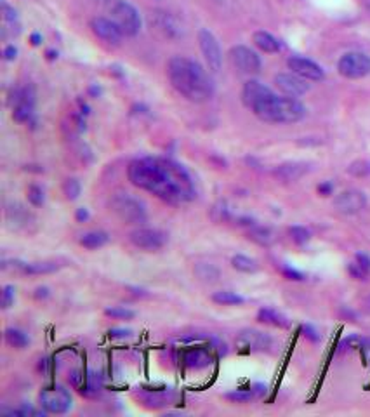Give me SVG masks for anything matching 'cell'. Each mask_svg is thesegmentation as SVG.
I'll return each mask as SVG.
<instances>
[{
    "mask_svg": "<svg viewBox=\"0 0 370 417\" xmlns=\"http://www.w3.org/2000/svg\"><path fill=\"white\" fill-rule=\"evenodd\" d=\"M12 118L19 124L30 122L34 117L35 106V90L31 86L19 87L12 92Z\"/></svg>",
    "mask_w": 370,
    "mask_h": 417,
    "instance_id": "cell-8",
    "label": "cell"
},
{
    "mask_svg": "<svg viewBox=\"0 0 370 417\" xmlns=\"http://www.w3.org/2000/svg\"><path fill=\"white\" fill-rule=\"evenodd\" d=\"M275 84L284 96H291V98H299L304 96L310 90V84L302 77L295 75V73H278L275 77Z\"/></svg>",
    "mask_w": 370,
    "mask_h": 417,
    "instance_id": "cell-16",
    "label": "cell"
},
{
    "mask_svg": "<svg viewBox=\"0 0 370 417\" xmlns=\"http://www.w3.org/2000/svg\"><path fill=\"white\" fill-rule=\"evenodd\" d=\"M82 192V186H80V181L75 177H68V179L63 183V193L66 195L68 200H77Z\"/></svg>",
    "mask_w": 370,
    "mask_h": 417,
    "instance_id": "cell-32",
    "label": "cell"
},
{
    "mask_svg": "<svg viewBox=\"0 0 370 417\" xmlns=\"http://www.w3.org/2000/svg\"><path fill=\"white\" fill-rule=\"evenodd\" d=\"M289 70H292V73L302 77L304 80H311V82H320L325 79V73L321 70L320 64H317L315 61L308 60V58L302 56H291L287 60Z\"/></svg>",
    "mask_w": 370,
    "mask_h": 417,
    "instance_id": "cell-15",
    "label": "cell"
},
{
    "mask_svg": "<svg viewBox=\"0 0 370 417\" xmlns=\"http://www.w3.org/2000/svg\"><path fill=\"white\" fill-rule=\"evenodd\" d=\"M211 299L214 301L215 305H223V306H237L246 303V299H243L240 294L230 292V290H220V292H214Z\"/></svg>",
    "mask_w": 370,
    "mask_h": 417,
    "instance_id": "cell-30",
    "label": "cell"
},
{
    "mask_svg": "<svg viewBox=\"0 0 370 417\" xmlns=\"http://www.w3.org/2000/svg\"><path fill=\"white\" fill-rule=\"evenodd\" d=\"M5 219H8L9 228L12 229H28L31 223H35L34 214L28 211L27 207L21 203H11L5 209Z\"/></svg>",
    "mask_w": 370,
    "mask_h": 417,
    "instance_id": "cell-18",
    "label": "cell"
},
{
    "mask_svg": "<svg viewBox=\"0 0 370 417\" xmlns=\"http://www.w3.org/2000/svg\"><path fill=\"white\" fill-rule=\"evenodd\" d=\"M198 45H200V51L204 54L209 70L220 72L221 66H223V51H221V45L215 35L207 28H202L198 31Z\"/></svg>",
    "mask_w": 370,
    "mask_h": 417,
    "instance_id": "cell-9",
    "label": "cell"
},
{
    "mask_svg": "<svg viewBox=\"0 0 370 417\" xmlns=\"http://www.w3.org/2000/svg\"><path fill=\"white\" fill-rule=\"evenodd\" d=\"M272 92L273 90L269 89L268 86H265V84L257 82V80H249V82H246V86H243L242 89V101L247 108L252 110L257 103L263 101V99L272 94Z\"/></svg>",
    "mask_w": 370,
    "mask_h": 417,
    "instance_id": "cell-19",
    "label": "cell"
},
{
    "mask_svg": "<svg viewBox=\"0 0 370 417\" xmlns=\"http://www.w3.org/2000/svg\"><path fill=\"white\" fill-rule=\"evenodd\" d=\"M5 342H8L11 348L16 350H25L30 344V338H28L27 332H23L21 329H5Z\"/></svg>",
    "mask_w": 370,
    "mask_h": 417,
    "instance_id": "cell-28",
    "label": "cell"
},
{
    "mask_svg": "<svg viewBox=\"0 0 370 417\" xmlns=\"http://www.w3.org/2000/svg\"><path fill=\"white\" fill-rule=\"evenodd\" d=\"M282 273H284L289 280H294V282H301V280H304V273H301V271L294 270V268L291 266L282 268Z\"/></svg>",
    "mask_w": 370,
    "mask_h": 417,
    "instance_id": "cell-41",
    "label": "cell"
},
{
    "mask_svg": "<svg viewBox=\"0 0 370 417\" xmlns=\"http://www.w3.org/2000/svg\"><path fill=\"white\" fill-rule=\"evenodd\" d=\"M231 63L242 73H257L261 70V58L247 45H235L230 51Z\"/></svg>",
    "mask_w": 370,
    "mask_h": 417,
    "instance_id": "cell-13",
    "label": "cell"
},
{
    "mask_svg": "<svg viewBox=\"0 0 370 417\" xmlns=\"http://www.w3.org/2000/svg\"><path fill=\"white\" fill-rule=\"evenodd\" d=\"M16 54H18V49H16L14 45H8L4 49V58L8 61H12L16 58Z\"/></svg>",
    "mask_w": 370,
    "mask_h": 417,
    "instance_id": "cell-47",
    "label": "cell"
},
{
    "mask_svg": "<svg viewBox=\"0 0 370 417\" xmlns=\"http://www.w3.org/2000/svg\"><path fill=\"white\" fill-rule=\"evenodd\" d=\"M75 219H77V223H85L87 219H89V211H87L85 207H80V209H77Z\"/></svg>",
    "mask_w": 370,
    "mask_h": 417,
    "instance_id": "cell-46",
    "label": "cell"
},
{
    "mask_svg": "<svg viewBox=\"0 0 370 417\" xmlns=\"http://www.w3.org/2000/svg\"><path fill=\"white\" fill-rule=\"evenodd\" d=\"M111 19L120 28L124 37H136L141 31V16L137 9L127 0H115L111 4Z\"/></svg>",
    "mask_w": 370,
    "mask_h": 417,
    "instance_id": "cell-5",
    "label": "cell"
},
{
    "mask_svg": "<svg viewBox=\"0 0 370 417\" xmlns=\"http://www.w3.org/2000/svg\"><path fill=\"white\" fill-rule=\"evenodd\" d=\"M111 209L118 216V219L127 225L141 226L148 221L146 205L131 193H117L111 199Z\"/></svg>",
    "mask_w": 370,
    "mask_h": 417,
    "instance_id": "cell-4",
    "label": "cell"
},
{
    "mask_svg": "<svg viewBox=\"0 0 370 417\" xmlns=\"http://www.w3.org/2000/svg\"><path fill=\"white\" fill-rule=\"evenodd\" d=\"M367 205V197L360 190H344L334 199V209L341 214L353 216L363 211Z\"/></svg>",
    "mask_w": 370,
    "mask_h": 417,
    "instance_id": "cell-14",
    "label": "cell"
},
{
    "mask_svg": "<svg viewBox=\"0 0 370 417\" xmlns=\"http://www.w3.org/2000/svg\"><path fill=\"white\" fill-rule=\"evenodd\" d=\"M337 72L344 79H363L370 73V58L360 51H349L337 61Z\"/></svg>",
    "mask_w": 370,
    "mask_h": 417,
    "instance_id": "cell-6",
    "label": "cell"
},
{
    "mask_svg": "<svg viewBox=\"0 0 370 417\" xmlns=\"http://www.w3.org/2000/svg\"><path fill=\"white\" fill-rule=\"evenodd\" d=\"M249 238L256 244L263 245V247H269L275 242V233L266 226L254 225L252 228H249Z\"/></svg>",
    "mask_w": 370,
    "mask_h": 417,
    "instance_id": "cell-27",
    "label": "cell"
},
{
    "mask_svg": "<svg viewBox=\"0 0 370 417\" xmlns=\"http://www.w3.org/2000/svg\"><path fill=\"white\" fill-rule=\"evenodd\" d=\"M332 192H334V184L329 183V181H323L321 184H318V193H320L321 197L332 195Z\"/></svg>",
    "mask_w": 370,
    "mask_h": 417,
    "instance_id": "cell-45",
    "label": "cell"
},
{
    "mask_svg": "<svg viewBox=\"0 0 370 417\" xmlns=\"http://www.w3.org/2000/svg\"><path fill=\"white\" fill-rule=\"evenodd\" d=\"M140 400L146 407H153V409H159V407H166L169 403L174 402L176 395H174L170 390H160V391H143L140 393Z\"/></svg>",
    "mask_w": 370,
    "mask_h": 417,
    "instance_id": "cell-20",
    "label": "cell"
},
{
    "mask_svg": "<svg viewBox=\"0 0 370 417\" xmlns=\"http://www.w3.org/2000/svg\"><path fill=\"white\" fill-rule=\"evenodd\" d=\"M30 40H31V44H34V45H40L42 37H40V35H38V34H31Z\"/></svg>",
    "mask_w": 370,
    "mask_h": 417,
    "instance_id": "cell-50",
    "label": "cell"
},
{
    "mask_svg": "<svg viewBox=\"0 0 370 417\" xmlns=\"http://www.w3.org/2000/svg\"><path fill=\"white\" fill-rule=\"evenodd\" d=\"M231 266L237 271H242V273H256L257 271V263L249 256H243V254H237V256L231 257Z\"/></svg>",
    "mask_w": 370,
    "mask_h": 417,
    "instance_id": "cell-31",
    "label": "cell"
},
{
    "mask_svg": "<svg viewBox=\"0 0 370 417\" xmlns=\"http://www.w3.org/2000/svg\"><path fill=\"white\" fill-rule=\"evenodd\" d=\"M369 305H370V297H369Z\"/></svg>",
    "mask_w": 370,
    "mask_h": 417,
    "instance_id": "cell-53",
    "label": "cell"
},
{
    "mask_svg": "<svg viewBox=\"0 0 370 417\" xmlns=\"http://www.w3.org/2000/svg\"><path fill=\"white\" fill-rule=\"evenodd\" d=\"M259 121L268 124H295L306 115V108L301 101L291 96H276L272 92L252 108Z\"/></svg>",
    "mask_w": 370,
    "mask_h": 417,
    "instance_id": "cell-3",
    "label": "cell"
},
{
    "mask_svg": "<svg viewBox=\"0 0 370 417\" xmlns=\"http://www.w3.org/2000/svg\"><path fill=\"white\" fill-rule=\"evenodd\" d=\"M347 173L355 177H365L370 174V162L367 160H356L352 166L347 167Z\"/></svg>",
    "mask_w": 370,
    "mask_h": 417,
    "instance_id": "cell-36",
    "label": "cell"
},
{
    "mask_svg": "<svg viewBox=\"0 0 370 417\" xmlns=\"http://www.w3.org/2000/svg\"><path fill=\"white\" fill-rule=\"evenodd\" d=\"M289 235H291V238L298 245H304L306 242H310L311 238L310 229L304 228V226H292V228L289 229Z\"/></svg>",
    "mask_w": 370,
    "mask_h": 417,
    "instance_id": "cell-34",
    "label": "cell"
},
{
    "mask_svg": "<svg viewBox=\"0 0 370 417\" xmlns=\"http://www.w3.org/2000/svg\"><path fill=\"white\" fill-rule=\"evenodd\" d=\"M212 355L205 348H193L183 355V362L189 368H205L212 365Z\"/></svg>",
    "mask_w": 370,
    "mask_h": 417,
    "instance_id": "cell-21",
    "label": "cell"
},
{
    "mask_svg": "<svg viewBox=\"0 0 370 417\" xmlns=\"http://www.w3.org/2000/svg\"><path fill=\"white\" fill-rule=\"evenodd\" d=\"M273 344V339L266 332L256 331V329H246L237 336L238 348H246L250 351H265L269 350Z\"/></svg>",
    "mask_w": 370,
    "mask_h": 417,
    "instance_id": "cell-17",
    "label": "cell"
},
{
    "mask_svg": "<svg viewBox=\"0 0 370 417\" xmlns=\"http://www.w3.org/2000/svg\"><path fill=\"white\" fill-rule=\"evenodd\" d=\"M38 403L47 414H66L72 409V396L63 386L46 388L38 395Z\"/></svg>",
    "mask_w": 370,
    "mask_h": 417,
    "instance_id": "cell-7",
    "label": "cell"
},
{
    "mask_svg": "<svg viewBox=\"0 0 370 417\" xmlns=\"http://www.w3.org/2000/svg\"><path fill=\"white\" fill-rule=\"evenodd\" d=\"M96 2H99V4H106V2H111V4H114L115 0H96Z\"/></svg>",
    "mask_w": 370,
    "mask_h": 417,
    "instance_id": "cell-52",
    "label": "cell"
},
{
    "mask_svg": "<svg viewBox=\"0 0 370 417\" xmlns=\"http://www.w3.org/2000/svg\"><path fill=\"white\" fill-rule=\"evenodd\" d=\"M57 270H60V266L53 261H37V263H28L21 266V271L27 275H49Z\"/></svg>",
    "mask_w": 370,
    "mask_h": 417,
    "instance_id": "cell-29",
    "label": "cell"
},
{
    "mask_svg": "<svg viewBox=\"0 0 370 417\" xmlns=\"http://www.w3.org/2000/svg\"><path fill=\"white\" fill-rule=\"evenodd\" d=\"M347 273H349V277L352 278H355V280H367V277H369V273L370 271H367L365 268H362L360 266L358 263H349L347 264Z\"/></svg>",
    "mask_w": 370,
    "mask_h": 417,
    "instance_id": "cell-40",
    "label": "cell"
},
{
    "mask_svg": "<svg viewBox=\"0 0 370 417\" xmlns=\"http://www.w3.org/2000/svg\"><path fill=\"white\" fill-rule=\"evenodd\" d=\"M256 391H254V393H256V395H265L266 393V386L265 384H256Z\"/></svg>",
    "mask_w": 370,
    "mask_h": 417,
    "instance_id": "cell-49",
    "label": "cell"
},
{
    "mask_svg": "<svg viewBox=\"0 0 370 417\" xmlns=\"http://www.w3.org/2000/svg\"><path fill=\"white\" fill-rule=\"evenodd\" d=\"M133 245L146 252L160 251L167 244V235L157 228H136L129 235Z\"/></svg>",
    "mask_w": 370,
    "mask_h": 417,
    "instance_id": "cell-11",
    "label": "cell"
},
{
    "mask_svg": "<svg viewBox=\"0 0 370 417\" xmlns=\"http://www.w3.org/2000/svg\"><path fill=\"white\" fill-rule=\"evenodd\" d=\"M302 336H304V338H308L310 341H313V342L320 341V334H318L317 329L311 327V325H302Z\"/></svg>",
    "mask_w": 370,
    "mask_h": 417,
    "instance_id": "cell-43",
    "label": "cell"
},
{
    "mask_svg": "<svg viewBox=\"0 0 370 417\" xmlns=\"http://www.w3.org/2000/svg\"><path fill=\"white\" fill-rule=\"evenodd\" d=\"M308 173L306 164H298V162H289V164H282L278 169L275 170V176L280 177L282 181H298Z\"/></svg>",
    "mask_w": 370,
    "mask_h": 417,
    "instance_id": "cell-22",
    "label": "cell"
},
{
    "mask_svg": "<svg viewBox=\"0 0 370 417\" xmlns=\"http://www.w3.org/2000/svg\"><path fill=\"white\" fill-rule=\"evenodd\" d=\"M167 77L174 89L191 103H205L214 96V82L200 63L186 56H174L167 63Z\"/></svg>",
    "mask_w": 370,
    "mask_h": 417,
    "instance_id": "cell-2",
    "label": "cell"
},
{
    "mask_svg": "<svg viewBox=\"0 0 370 417\" xmlns=\"http://www.w3.org/2000/svg\"><path fill=\"white\" fill-rule=\"evenodd\" d=\"M127 177L134 186L153 193L170 205L188 203L197 197L195 183L188 170L169 158H137L129 164Z\"/></svg>",
    "mask_w": 370,
    "mask_h": 417,
    "instance_id": "cell-1",
    "label": "cell"
},
{
    "mask_svg": "<svg viewBox=\"0 0 370 417\" xmlns=\"http://www.w3.org/2000/svg\"><path fill=\"white\" fill-rule=\"evenodd\" d=\"M252 40L254 44H256L257 49L263 51V53L266 54H275L280 51V42L276 40L272 34H268V31H263V30L256 31Z\"/></svg>",
    "mask_w": 370,
    "mask_h": 417,
    "instance_id": "cell-23",
    "label": "cell"
},
{
    "mask_svg": "<svg viewBox=\"0 0 370 417\" xmlns=\"http://www.w3.org/2000/svg\"><path fill=\"white\" fill-rule=\"evenodd\" d=\"M254 396H256L254 391H231V393H226V395H224V399L230 400V402L233 403H247L250 402Z\"/></svg>",
    "mask_w": 370,
    "mask_h": 417,
    "instance_id": "cell-38",
    "label": "cell"
},
{
    "mask_svg": "<svg viewBox=\"0 0 370 417\" xmlns=\"http://www.w3.org/2000/svg\"><path fill=\"white\" fill-rule=\"evenodd\" d=\"M108 336H110L111 339H125V338H131V336H133V331H131V329L115 327V329H110V331H108Z\"/></svg>",
    "mask_w": 370,
    "mask_h": 417,
    "instance_id": "cell-42",
    "label": "cell"
},
{
    "mask_svg": "<svg viewBox=\"0 0 370 417\" xmlns=\"http://www.w3.org/2000/svg\"><path fill=\"white\" fill-rule=\"evenodd\" d=\"M91 30L103 44L111 45V47H118L124 40V34L120 31V28L117 27L111 18H98L91 19Z\"/></svg>",
    "mask_w": 370,
    "mask_h": 417,
    "instance_id": "cell-12",
    "label": "cell"
},
{
    "mask_svg": "<svg viewBox=\"0 0 370 417\" xmlns=\"http://www.w3.org/2000/svg\"><path fill=\"white\" fill-rule=\"evenodd\" d=\"M257 320L263 323H268V325H275V327L280 329H287L291 325L287 316H284L282 313H278L276 309L272 308H261L257 312Z\"/></svg>",
    "mask_w": 370,
    "mask_h": 417,
    "instance_id": "cell-24",
    "label": "cell"
},
{
    "mask_svg": "<svg viewBox=\"0 0 370 417\" xmlns=\"http://www.w3.org/2000/svg\"><path fill=\"white\" fill-rule=\"evenodd\" d=\"M49 297V289L47 287H37L35 289V299H47Z\"/></svg>",
    "mask_w": 370,
    "mask_h": 417,
    "instance_id": "cell-48",
    "label": "cell"
},
{
    "mask_svg": "<svg viewBox=\"0 0 370 417\" xmlns=\"http://www.w3.org/2000/svg\"><path fill=\"white\" fill-rule=\"evenodd\" d=\"M56 56H57V54H54L53 51H47V58H49V60H54Z\"/></svg>",
    "mask_w": 370,
    "mask_h": 417,
    "instance_id": "cell-51",
    "label": "cell"
},
{
    "mask_svg": "<svg viewBox=\"0 0 370 417\" xmlns=\"http://www.w3.org/2000/svg\"><path fill=\"white\" fill-rule=\"evenodd\" d=\"M150 23L151 27L155 28L159 34H162L163 37L169 38V40H178L185 35V28H183L181 21H179L176 16H172L170 12L166 11H155L150 14Z\"/></svg>",
    "mask_w": 370,
    "mask_h": 417,
    "instance_id": "cell-10",
    "label": "cell"
},
{
    "mask_svg": "<svg viewBox=\"0 0 370 417\" xmlns=\"http://www.w3.org/2000/svg\"><path fill=\"white\" fill-rule=\"evenodd\" d=\"M28 202L31 203L34 207H42L44 202H46V197H44V190L37 184H31L28 186Z\"/></svg>",
    "mask_w": 370,
    "mask_h": 417,
    "instance_id": "cell-37",
    "label": "cell"
},
{
    "mask_svg": "<svg viewBox=\"0 0 370 417\" xmlns=\"http://www.w3.org/2000/svg\"><path fill=\"white\" fill-rule=\"evenodd\" d=\"M193 271H195V275H197L198 280H200V282H204V283H215L221 277L220 268L215 266V264H211V263L195 264V270H193Z\"/></svg>",
    "mask_w": 370,
    "mask_h": 417,
    "instance_id": "cell-26",
    "label": "cell"
},
{
    "mask_svg": "<svg viewBox=\"0 0 370 417\" xmlns=\"http://www.w3.org/2000/svg\"><path fill=\"white\" fill-rule=\"evenodd\" d=\"M105 315L115 320H133L136 316V313L133 309L124 308V306H111V308L105 309Z\"/></svg>",
    "mask_w": 370,
    "mask_h": 417,
    "instance_id": "cell-33",
    "label": "cell"
},
{
    "mask_svg": "<svg viewBox=\"0 0 370 417\" xmlns=\"http://www.w3.org/2000/svg\"><path fill=\"white\" fill-rule=\"evenodd\" d=\"M211 218L214 219L215 223H224V221H230L231 219V212L230 209H228L226 203H217V205L212 207V211H211Z\"/></svg>",
    "mask_w": 370,
    "mask_h": 417,
    "instance_id": "cell-35",
    "label": "cell"
},
{
    "mask_svg": "<svg viewBox=\"0 0 370 417\" xmlns=\"http://www.w3.org/2000/svg\"><path fill=\"white\" fill-rule=\"evenodd\" d=\"M14 297H16L14 286L8 283V286L2 287V297H0V305H2V308L4 309L11 308V306L14 305Z\"/></svg>",
    "mask_w": 370,
    "mask_h": 417,
    "instance_id": "cell-39",
    "label": "cell"
},
{
    "mask_svg": "<svg viewBox=\"0 0 370 417\" xmlns=\"http://www.w3.org/2000/svg\"><path fill=\"white\" fill-rule=\"evenodd\" d=\"M108 240H110V237H108L106 231L94 229V231H87V233H83L79 242L82 247L89 249V251H94V249H101L103 245L108 244Z\"/></svg>",
    "mask_w": 370,
    "mask_h": 417,
    "instance_id": "cell-25",
    "label": "cell"
},
{
    "mask_svg": "<svg viewBox=\"0 0 370 417\" xmlns=\"http://www.w3.org/2000/svg\"><path fill=\"white\" fill-rule=\"evenodd\" d=\"M355 261L360 264V266L365 268L367 271H370V256H369V254H365V252H356Z\"/></svg>",
    "mask_w": 370,
    "mask_h": 417,
    "instance_id": "cell-44",
    "label": "cell"
}]
</instances>
